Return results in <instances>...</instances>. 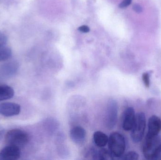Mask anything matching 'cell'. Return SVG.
<instances>
[{"instance_id": "obj_1", "label": "cell", "mask_w": 161, "mask_h": 160, "mask_svg": "<svg viewBox=\"0 0 161 160\" xmlns=\"http://www.w3.org/2000/svg\"><path fill=\"white\" fill-rule=\"evenodd\" d=\"M29 140L28 134L18 129L10 130L5 136V141L8 145L16 147L20 149L27 145Z\"/></svg>"}, {"instance_id": "obj_2", "label": "cell", "mask_w": 161, "mask_h": 160, "mask_svg": "<svg viewBox=\"0 0 161 160\" xmlns=\"http://www.w3.org/2000/svg\"><path fill=\"white\" fill-rule=\"evenodd\" d=\"M109 150L114 157L120 158L125 153L126 143L125 137L121 133L113 132L109 137Z\"/></svg>"}, {"instance_id": "obj_3", "label": "cell", "mask_w": 161, "mask_h": 160, "mask_svg": "<svg viewBox=\"0 0 161 160\" xmlns=\"http://www.w3.org/2000/svg\"><path fill=\"white\" fill-rule=\"evenodd\" d=\"M146 126L145 114L143 112L136 114L135 121L131 130V138L135 143L140 142L142 140Z\"/></svg>"}, {"instance_id": "obj_4", "label": "cell", "mask_w": 161, "mask_h": 160, "mask_svg": "<svg viewBox=\"0 0 161 160\" xmlns=\"http://www.w3.org/2000/svg\"><path fill=\"white\" fill-rule=\"evenodd\" d=\"M161 144V138L159 135L153 137L146 136L142 145V152L145 157L148 160H152Z\"/></svg>"}, {"instance_id": "obj_5", "label": "cell", "mask_w": 161, "mask_h": 160, "mask_svg": "<svg viewBox=\"0 0 161 160\" xmlns=\"http://www.w3.org/2000/svg\"><path fill=\"white\" fill-rule=\"evenodd\" d=\"M118 105L115 100L110 99L107 104L106 115V126L109 129L115 126L117 120Z\"/></svg>"}, {"instance_id": "obj_6", "label": "cell", "mask_w": 161, "mask_h": 160, "mask_svg": "<svg viewBox=\"0 0 161 160\" xmlns=\"http://www.w3.org/2000/svg\"><path fill=\"white\" fill-rule=\"evenodd\" d=\"M19 68V63L15 61L7 62L0 66V83L14 76Z\"/></svg>"}, {"instance_id": "obj_7", "label": "cell", "mask_w": 161, "mask_h": 160, "mask_svg": "<svg viewBox=\"0 0 161 160\" xmlns=\"http://www.w3.org/2000/svg\"><path fill=\"white\" fill-rule=\"evenodd\" d=\"M21 111V107L19 104L13 102H4L0 103V115L6 117L18 115Z\"/></svg>"}, {"instance_id": "obj_8", "label": "cell", "mask_w": 161, "mask_h": 160, "mask_svg": "<svg viewBox=\"0 0 161 160\" xmlns=\"http://www.w3.org/2000/svg\"><path fill=\"white\" fill-rule=\"evenodd\" d=\"M21 156L20 148L8 145L0 151V160H17Z\"/></svg>"}, {"instance_id": "obj_9", "label": "cell", "mask_w": 161, "mask_h": 160, "mask_svg": "<svg viewBox=\"0 0 161 160\" xmlns=\"http://www.w3.org/2000/svg\"><path fill=\"white\" fill-rule=\"evenodd\" d=\"M135 111L132 107H128L126 109L123 115L122 127L125 131H131L135 121Z\"/></svg>"}, {"instance_id": "obj_10", "label": "cell", "mask_w": 161, "mask_h": 160, "mask_svg": "<svg viewBox=\"0 0 161 160\" xmlns=\"http://www.w3.org/2000/svg\"><path fill=\"white\" fill-rule=\"evenodd\" d=\"M161 130V120L158 116L153 115L149 118L148 132L146 136L153 137L158 135Z\"/></svg>"}, {"instance_id": "obj_11", "label": "cell", "mask_w": 161, "mask_h": 160, "mask_svg": "<svg viewBox=\"0 0 161 160\" xmlns=\"http://www.w3.org/2000/svg\"><path fill=\"white\" fill-rule=\"evenodd\" d=\"M70 136L72 141L77 145L82 144L85 141L86 132L84 128L80 126H75L71 129Z\"/></svg>"}, {"instance_id": "obj_12", "label": "cell", "mask_w": 161, "mask_h": 160, "mask_svg": "<svg viewBox=\"0 0 161 160\" xmlns=\"http://www.w3.org/2000/svg\"><path fill=\"white\" fill-rule=\"evenodd\" d=\"M93 139L96 145L102 148L107 145L108 142L109 138L103 132L97 131L94 133Z\"/></svg>"}, {"instance_id": "obj_13", "label": "cell", "mask_w": 161, "mask_h": 160, "mask_svg": "<svg viewBox=\"0 0 161 160\" xmlns=\"http://www.w3.org/2000/svg\"><path fill=\"white\" fill-rule=\"evenodd\" d=\"M14 95V89L8 85H0V101L10 99Z\"/></svg>"}, {"instance_id": "obj_14", "label": "cell", "mask_w": 161, "mask_h": 160, "mask_svg": "<svg viewBox=\"0 0 161 160\" xmlns=\"http://www.w3.org/2000/svg\"><path fill=\"white\" fill-rule=\"evenodd\" d=\"M114 159V157L109 150H107L106 148H101L97 151V160H112Z\"/></svg>"}, {"instance_id": "obj_15", "label": "cell", "mask_w": 161, "mask_h": 160, "mask_svg": "<svg viewBox=\"0 0 161 160\" xmlns=\"http://www.w3.org/2000/svg\"><path fill=\"white\" fill-rule=\"evenodd\" d=\"M12 50L5 46L0 47V62L6 61L9 59L12 55Z\"/></svg>"}, {"instance_id": "obj_16", "label": "cell", "mask_w": 161, "mask_h": 160, "mask_svg": "<svg viewBox=\"0 0 161 160\" xmlns=\"http://www.w3.org/2000/svg\"><path fill=\"white\" fill-rule=\"evenodd\" d=\"M139 156L137 152L135 151H130L126 154L123 155L120 157L121 160H137L139 159Z\"/></svg>"}, {"instance_id": "obj_17", "label": "cell", "mask_w": 161, "mask_h": 160, "mask_svg": "<svg viewBox=\"0 0 161 160\" xmlns=\"http://www.w3.org/2000/svg\"><path fill=\"white\" fill-rule=\"evenodd\" d=\"M150 72H146L143 73L142 79L146 87L149 88L150 85Z\"/></svg>"}, {"instance_id": "obj_18", "label": "cell", "mask_w": 161, "mask_h": 160, "mask_svg": "<svg viewBox=\"0 0 161 160\" xmlns=\"http://www.w3.org/2000/svg\"><path fill=\"white\" fill-rule=\"evenodd\" d=\"M7 42V37L6 36L0 32V47L5 46Z\"/></svg>"}, {"instance_id": "obj_19", "label": "cell", "mask_w": 161, "mask_h": 160, "mask_svg": "<svg viewBox=\"0 0 161 160\" xmlns=\"http://www.w3.org/2000/svg\"><path fill=\"white\" fill-rule=\"evenodd\" d=\"M153 160H161V144L153 156Z\"/></svg>"}, {"instance_id": "obj_20", "label": "cell", "mask_w": 161, "mask_h": 160, "mask_svg": "<svg viewBox=\"0 0 161 160\" xmlns=\"http://www.w3.org/2000/svg\"><path fill=\"white\" fill-rule=\"evenodd\" d=\"M132 0H123L120 4L119 7L120 8H125L129 6L131 4Z\"/></svg>"}, {"instance_id": "obj_21", "label": "cell", "mask_w": 161, "mask_h": 160, "mask_svg": "<svg viewBox=\"0 0 161 160\" xmlns=\"http://www.w3.org/2000/svg\"><path fill=\"white\" fill-rule=\"evenodd\" d=\"M133 9L135 12L138 13H141L143 10L142 7L138 4L134 5L133 6Z\"/></svg>"}, {"instance_id": "obj_22", "label": "cell", "mask_w": 161, "mask_h": 160, "mask_svg": "<svg viewBox=\"0 0 161 160\" xmlns=\"http://www.w3.org/2000/svg\"><path fill=\"white\" fill-rule=\"evenodd\" d=\"M78 30L82 33H86L90 31V28L86 25H82L78 28Z\"/></svg>"}, {"instance_id": "obj_23", "label": "cell", "mask_w": 161, "mask_h": 160, "mask_svg": "<svg viewBox=\"0 0 161 160\" xmlns=\"http://www.w3.org/2000/svg\"><path fill=\"white\" fill-rule=\"evenodd\" d=\"M4 133L3 130L2 129L0 128V139L2 138V136H3V134Z\"/></svg>"}]
</instances>
